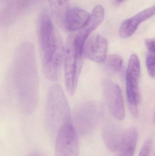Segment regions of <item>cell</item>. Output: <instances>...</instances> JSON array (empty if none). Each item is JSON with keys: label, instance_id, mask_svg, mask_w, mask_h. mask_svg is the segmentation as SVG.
Segmentation results:
<instances>
[{"label": "cell", "instance_id": "6da1fadb", "mask_svg": "<svg viewBox=\"0 0 155 156\" xmlns=\"http://www.w3.org/2000/svg\"><path fill=\"white\" fill-rule=\"evenodd\" d=\"M15 93L20 110L33 112L39 99V77L35 52L29 42L22 43L15 50L12 65Z\"/></svg>", "mask_w": 155, "mask_h": 156}, {"label": "cell", "instance_id": "7a4b0ae2", "mask_svg": "<svg viewBox=\"0 0 155 156\" xmlns=\"http://www.w3.org/2000/svg\"><path fill=\"white\" fill-rule=\"evenodd\" d=\"M38 35L45 76L50 80H56L64 61L65 48L46 10L40 15Z\"/></svg>", "mask_w": 155, "mask_h": 156}, {"label": "cell", "instance_id": "3957f363", "mask_svg": "<svg viewBox=\"0 0 155 156\" xmlns=\"http://www.w3.org/2000/svg\"><path fill=\"white\" fill-rule=\"evenodd\" d=\"M72 114L68 101L59 85H53L49 89L45 107L46 126L52 134H57L61 126L71 122Z\"/></svg>", "mask_w": 155, "mask_h": 156}, {"label": "cell", "instance_id": "277c9868", "mask_svg": "<svg viewBox=\"0 0 155 156\" xmlns=\"http://www.w3.org/2000/svg\"><path fill=\"white\" fill-rule=\"evenodd\" d=\"M104 115V111L100 103L95 101H86L74 109L71 120L78 134L87 135L98 126Z\"/></svg>", "mask_w": 155, "mask_h": 156}, {"label": "cell", "instance_id": "5b68a950", "mask_svg": "<svg viewBox=\"0 0 155 156\" xmlns=\"http://www.w3.org/2000/svg\"><path fill=\"white\" fill-rule=\"evenodd\" d=\"M83 48L75 40L73 35L69 37L65 48L64 64L66 85L71 94L76 90L83 66Z\"/></svg>", "mask_w": 155, "mask_h": 156}, {"label": "cell", "instance_id": "8992f818", "mask_svg": "<svg viewBox=\"0 0 155 156\" xmlns=\"http://www.w3.org/2000/svg\"><path fill=\"white\" fill-rule=\"evenodd\" d=\"M141 66L139 58L136 54L130 57L126 73V92L130 112L135 118L139 115L138 106L141 101L139 80Z\"/></svg>", "mask_w": 155, "mask_h": 156}, {"label": "cell", "instance_id": "52a82bcc", "mask_svg": "<svg viewBox=\"0 0 155 156\" xmlns=\"http://www.w3.org/2000/svg\"><path fill=\"white\" fill-rule=\"evenodd\" d=\"M78 134L72 122L63 125L56 134L55 156H79Z\"/></svg>", "mask_w": 155, "mask_h": 156}, {"label": "cell", "instance_id": "ba28073f", "mask_svg": "<svg viewBox=\"0 0 155 156\" xmlns=\"http://www.w3.org/2000/svg\"><path fill=\"white\" fill-rule=\"evenodd\" d=\"M104 97L109 111L115 119L123 120L124 118V105L122 91L118 84L108 79L103 82Z\"/></svg>", "mask_w": 155, "mask_h": 156}, {"label": "cell", "instance_id": "9c48e42d", "mask_svg": "<svg viewBox=\"0 0 155 156\" xmlns=\"http://www.w3.org/2000/svg\"><path fill=\"white\" fill-rule=\"evenodd\" d=\"M107 40L100 35L88 38L85 44L83 50V57L96 63L105 60L107 51Z\"/></svg>", "mask_w": 155, "mask_h": 156}, {"label": "cell", "instance_id": "30bf717a", "mask_svg": "<svg viewBox=\"0 0 155 156\" xmlns=\"http://www.w3.org/2000/svg\"><path fill=\"white\" fill-rule=\"evenodd\" d=\"M90 16L86 11L78 7L68 9L62 22L63 27L69 32L79 31L86 25Z\"/></svg>", "mask_w": 155, "mask_h": 156}, {"label": "cell", "instance_id": "8fae6325", "mask_svg": "<svg viewBox=\"0 0 155 156\" xmlns=\"http://www.w3.org/2000/svg\"><path fill=\"white\" fill-rule=\"evenodd\" d=\"M155 14V6L145 9L133 17L125 21L121 25L119 33L122 38H127L132 36L137 30L140 24Z\"/></svg>", "mask_w": 155, "mask_h": 156}, {"label": "cell", "instance_id": "7c38bea8", "mask_svg": "<svg viewBox=\"0 0 155 156\" xmlns=\"http://www.w3.org/2000/svg\"><path fill=\"white\" fill-rule=\"evenodd\" d=\"M138 132L135 127L127 128L123 133L115 156H133L135 151Z\"/></svg>", "mask_w": 155, "mask_h": 156}, {"label": "cell", "instance_id": "4fadbf2b", "mask_svg": "<svg viewBox=\"0 0 155 156\" xmlns=\"http://www.w3.org/2000/svg\"><path fill=\"white\" fill-rule=\"evenodd\" d=\"M104 9L101 5L95 6L86 25L78 31L77 34L87 40L91 34L101 24L104 17Z\"/></svg>", "mask_w": 155, "mask_h": 156}, {"label": "cell", "instance_id": "5bb4252c", "mask_svg": "<svg viewBox=\"0 0 155 156\" xmlns=\"http://www.w3.org/2000/svg\"><path fill=\"white\" fill-rule=\"evenodd\" d=\"M123 133L120 127L113 123H109L105 127L103 132V138L106 148L111 152L117 150Z\"/></svg>", "mask_w": 155, "mask_h": 156}, {"label": "cell", "instance_id": "9a60e30c", "mask_svg": "<svg viewBox=\"0 0 155 156\" xmlns=\"http://www.w3.org/2000/svg\"><path fill=\"white\" fill-rule=\"evenodd\" d=\"M123 58L118 55L113 54L108 56L106 59V66L109 70L114 73L120 72L123 66Z\"/></svg>", "mask_w": 155, "mask_h": 156}, {"label": "cell", "instance_id": "2e32d148", "mask_svg": "<svg viewBox=\"0 0 155 156\" xmlns=\"http://www.w3.org/2000/svg\"><path fill=\"white\" fill-rule=\"evenodd\" d=\"M147 72L151 77L155 78V53H149L146 60Z\"/></svg>", "mask_w": 155, "mask_h": 156}, {"label": "cell", "instance_id": "e0dca14e", "mask_svg": "<svg viewBox=\"0 0 155 156\" xmlns=\"http://www.w3.org/2000/svg\"><path fill=\"white\" fill-rule=\"evenodd\" d=\"M152 145L153 142L151 139L147 140L143 145L138 156H149L152 150Z\"/></svg>", "mask_w": 155, "mask_h": 156}, {"label": "cell", "instance_id": "ac0fdd59", "mask_svg": "<svg viewBox=\"0 0 155 156\" xmlns=\"http://www.w3.org/2000/svg\"><path fill=\"white\" fill-rule=\"evenodd\" d=\"M145 45L147 48L151 53H155V38L147 39L145 41Z\"/></svg>", "mask_w": 155, "mask_h": 156}, {"label": "cell", "instance_id": "d6986e66", "mask_svg": "<svg viewBox=\"0 0 155 156\" xmlns=\"http://www.w3.org/2000/svg\"><path fill=\"white\" fill-rule=\"evenodd\" d=\"M29 156H43L41 154H39V153H35L33 154H32L30 155Z\"/></svg>", "mask_w": 155, "mask_h": 156}, {"label": "cell", "instance_id": "ffe728a7", "mask_svg": "<svg viewBox=\"0 0 155 156\" xmlns=\"http://www.w3.org/2000/svg\"><path fill=\"white\" fill-rule=\"evenodd\" d=\"M118 2H123L124 0H116Z\"/></svg>", "mask_w": 155, "mask_h": 156}, {"label": "cell", "instance_id": "44dd1931", "mask_svg": "<svg viewBox=\"0 0 155 156\" xmlns=\"http://www.w3.org/2000/svg\"><path fill=\"white\" fill-rule=\"evenodd\" d=\"M154 123H155V113L154 115Z\"/></svg>", "mask_w": 155, "mask_h": 156}, {"label": "cell", "instance_id": "7402d4cb", "mask_svg": "<svg viewBox=\"0 0 155 156\" xmlns=\"http://www.w3.org/2000/svg\"><path fill=\"white\" fill-rule=\"evenodd\" d=\"M48 1H50V2H52V1L53 0H48Z\"/></svg>", "mask_w": 155, "mask_h": 156}]
</instances>
